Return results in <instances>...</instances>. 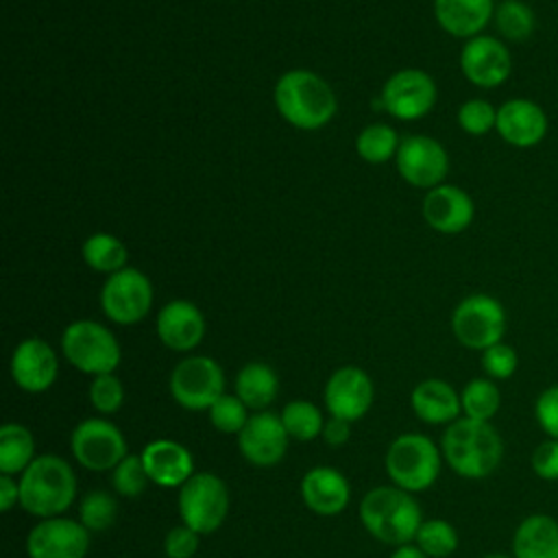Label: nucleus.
<instances>
[{
	"label": "nucleus",
	"instance_id": "nucleus-1",
	"mask_svg": "<svg viewBox=\"0 0 558 558\" xmlns=\"http://www.w3.org/2000/svg\"><path fill=\"white\" fill-rule=\"evenodd\" d=\"M272 98L279 116L301 131L325 126L338 111L329 83L310 70H288L281 74Z\"/></svg>",
	"mask_w": 558,
	"mask_h": 558
},
{
	"label": "nucleus",
	"instance_id": "nucleus-2",
	"mask_svg": "<svg viewBox=\"0 0 558 558\" xmlns=\"http://www.w3.org/2000/svg\"><path fill=\"white\" fill-rule=\"evenodd\" d=\"M442 456L458 475L480 480L499 466L504 442L490 423L464 416L445 429Z\"/></svg>",
	"mask_w": 558,
	"mask_h": 558
},
{
	"label": "nucleus",
	"instance_id": "nucleus-3",
	"mask_svg": "<svg viewBox=\"0 0 558 558\" xmlns=\"http://www.w3.org/2000/svg\"><path fill=\"white\" fill-rule=\"evenodd\" d=\"M20 506L35 517L50 519L70 508L76 495L72 466L52 453L37 456L20 475Z\"/></svg>",
	"mask_w": 558,
	"mask_h": 558
},
{
	"label": "nucleus",
	"instance_id": "nucleus-4",
	"mask_svg": "<svg viewBox=\"0 0 558 558\" xmlns=\"http://www.w3.org/2000/svg\"><path fill=\"white\" fill-rule=\"evenodd\" d=\"M362 525L386 545H405L416 538L423 514L414 497L399 486H377L360 504Z\"/></svg>",
	"mask_w": 558,
	"mask_h": 558
},
{
	"label": "nucleus",
	"instance_id": "nucleus-5",
	"mask_svg": "<svg viewBox=\"0 0 558 558\" xmlns=\"http://www.w3.org/2000/svg\"><path fill=\"white\" fill-rule=\"evenodd\" d=\"M61 351L81 373L105 375L120 364L122 351L116 336L96 320H74L63 329Z\"/></svg>",
	"mask_w": 558,
	"mask_h": 558
},
{
	"label": "nucleus",
	"instance_id": "nucleus-6",
	"mask_svg": "<svg viewBox=\"0 0 558 558\" xmlns=\"http://www.w3.org/2000/svg\"><path fill=\"white\" fill-rule=\"evenodd\" d=\"M386 471L395 486L408 493L425 490L440 473V451L423 434H403L388 447Z\"/></svg>",
	"mask_w": 558,
	"mask_h": 558
},
{
	"label": "nucleus",
	"instance_id": "nucleus-7",
	"mask_svg": "<svg viewBox=\"0 0 558 558\" xmlns=\"http://www.w3.org/2000/svg\"><path fill=\"white\" fill-rule=\"evenodd\" d=\"M451 331L462 347L484 351L501 342L506 333V310L490 294H469L451 314Z\"/></svg>",
	"mask_w": 558,
	"mask_h": 558
},
{
	"label": "nucleus",
	"instance_id": "nucleus-8",
	"mask_svg": "<svg viewBox=\"0 0 558 558\" xmlns=\"http://www.w3.org/2000/svg\"><path fill=\"white\" fill-rule=\"evenodd\" d=\"M229 512L227 484L214 473H194L179 488V514L183 525L198 534L216 532Z\"/></svg>",
	"mask_w": 558,
	"mask_h": 558
},
{
	"label": "nucleus",
	"instance_id": "nucleus-9",
	"mask_svg": "<svg viewBox=\"0 0 558 558\" xmlns=\"http://www.w3.org/2000/svg\"><path fill=\"white\" fill-rule=\"evenodd\" d=\"M170 395L185 410H209L225 395L220 364L207 355L181 360L170 375Z\"/></svg>",
	"mask_w": 558,
	"mask_h": 558
},
{
	"label": "nucleus",
	"instance_id": "nucleus-10",
	"mask_svg": "<svg viewBox=\"0 0 558 558\" xmlns=\"http://www.w3.org/2000/svg\"><path fill=\"white\" fill-rule=\"evenodd\" d=\"M153 305L150 279L137 268H122L107 277L100 290V307L105 316L118 325L140 323Z\"/></svg>",
	"mask_w": 558,
	"mask_h": 558
},
{
	"label": "nucleus",
	"instance_id": "nucleus-11",
	"mask_svg": "<svg viewBox=\"0 0 558 558\" xmlns=\"http://www.w3.org/2000/svg\"><path fill=\"white\" fill-rule=\"evenodd\" d=\"M384 109L403 122L421 120L427 116L438 98L434 78L425 70L405 68L395 72L381 87Z\"/></svg>",
	"mask_w": 558,
	"mask_h": 558
},
{
	"label": "nucleus",
	"instance_id": "nucleus-12",
	"mask_svg": "<svg viewBox=\"0 0 558 558\" xmlns=\"http://www.w3.org/2000/svg\"><path fill=\"white\" fill-rule=\"evenodd\" d=\"M70 447L76 462L89 471H113L129 456L122 432L105 418L81 421L70 436Z\"/></svg>",
	"mask_w": 558,
	"mask_h": 558
},
{
	"label": "nucleus",
	"instance_id": "nucleus-13",
	"mask_svg": "<svg viewBox=\"0 0 558 558\" xmlns=\"http://www.w3.org/2000/svg\"><path fill=\"white\" fill-rule=\"evenodd\" d=\"M397 170L412 185L432 190L449 172V155L440 142L429 135H408L397 148Z\"/></svg>",
	"mask_w": 558,
	"mask_h": 558
},
{
	"label": "nucleus",
	"instance_id": "nucleus-14",
	"mask_svg": "<svg viewBox=\"0 0 558 558\" xmlns=\"http://www.w3.org/2000/svg\"><path fill=\"white\" fill-rule=\"evenodd\" d=\"M460 70L475 87H499L512 74L510 48L499 37L475 35L460 50Z\"/></svg>",
	"mask_w": 558,
	"mask_h": 558
},
{
	"label": "nucleus",
	"instance_id": "nucleus-15",
	"mask_svg": "<svg viewBox=\"0 0 558 558\" xmlns=\"http://www.w3.org/2000/svg\"><path fill=\"white\" fill-rule=\"evenodd\" d=\"M87 547L89 530L63 517L41 519L26 536L28 558H85Z\"/></svg>",
	"mask_w": 558,
	"mask_h": 558
},
{
	"label": "nucleus",
	"instance_id": "nucleus-16",
	"mask_svg": "<svg viewBox=\"0 0 558 558\" xmlns=\"http://www.w3.org/2000/svg\"><path fill=\"white\" fill-rule=\"evenodd\" d=\"M288 432L275 412H255L238 434L240 453L255 466L277 464L288 449Z\"/></svg>",
	"mask_w": 558,
	"mask_h": 558
},
{
	"label": "nucleus",
	"instance_id": "nucleus-17",
	"mask_svg": "<svg viewBox=\"0 0 558 558\" xmlns=\"http://www.w3.org/2000/svg\"><path fill=\"white\" fill-rule=\"evenodd\" d=\"M495 131L514 148H532L545 140L549 120L538 102L530 98H510L497 107Z\"/></svg>",
	"mask_w": 558,
	"mask_h": 558
},
{
	"label": "nucleus",
	"instance_id": "nucleus-18",
	"mask_svg": "<svg viewBox=\"0 0 558 558\" xmlns=\"http://www.w3.org/2000/svg\"><path fill=\"white\" fill-rule=\"evenodd\" d=\"M325 405L331 416L344 421L362 418L373 403V381L357 366H342L325 384Z\"/></svg>",
	"mask_w": 558,
	"mask_h": 558
},
{
	"label": "nucleus",
	"instance_id": "nucleus-19",
	"mask_svg": "<svg viewBox=\"0 0 558 558\" xmlns=\"http://www.w3.org/2000/svg\"><path fill=\"white\" fill-rule=\"evenodd\" d=\"M475 216L473 198L458 185L440 183L427 190L423 198V218L425 222L445 235L462 233Z\"/></svg>",
	"mask_w": 558,
	"mask_h": 558
},
{
	"label": "nucleus",
	"instance_id": "nucleus-20",
	"mask_svg": "<svg viewBox=\"0 0 558 558\" xmlns=\"http://www.w3.org/2000/svg\"><path fill=\"white\" fill-rule=\"evenodd\" d=\"M59 373L57 353L41 338L22 340L11 355V377L26 392L48 390Z\"/></svg>",
	"mask_w": 558,
	"mask_h": 558
},
{
	"label": "nucleus",
	"instance_id": "nucleus-21",
	"mask_svg": "<svg viewBox=\"0 0 558 558\" xmlns=\"http://www.w3.org/2000/svg\"><path fill=\"white\" fill-rule=\"evenodd\" d=\"M157 336L172 351H192L205 336L203 312L185 299L168 301L157 314Z\"/></svg>",
	"mask_w": 558,
	"mask_h": 558
},
{
	"label": "nucleus",
	"instance_id": "nucleus-22",
	"mask_svg": "<svg viewBox=\"0 0 558 558\" xmlns=\"http://www.w3.org/2000/svg\"><path fill=\"white\" fill-rule=\"evenodd\" d=\"M140 456L150 482L157 486L181 488L194 475V458L181 442L159 438L148 442Z\"/></svg>",
	"mask_w": 558,
	"mask_h": 558
},
{
	"label": "nucleus",
	"instance_id": "nucleus-23",
	"mask_svg": "<svg viewBox=\"0 0 558 558\" xmlns=\"http://www.w3.org/2000/svg\"><path fill=\"white\" fill-rule=\"evenodd\" d=\"M301 497L312 512L331 517L347 508L351 499V486L338 469L314 466L301 480Z\"/></svg>",
	"mask_w": 558,
	"mask_h": 558
},
{
	"label": "nucleus",
	"instance_id": "nucleus-24",
	"mask_svg": "<svg viewBox=\"0 0 558 558\" xmlns=\"http://www.w3.org/2000/svg\"><path fill=\"white\" fill-rule=\"evenodd\" d=\"M434 15L438 26L462 39L482 35L495 15L493 0H434Z\"/></svg>",
	"mask_w": 558,
	"mask_h": 558
},
{
	"label": "nucleus",
	"instance_id": "nucleus-25",
	"mask_svg": "<svg viewBox=\"0 0 558 558\" xmlns=\"http://www.w3.org/2000/svg\"><path fill=\"white\" fill-rule=\"evenodd\" d=\"M412 410L418 418L432 425L453 423L462 410L460 395L445 379H425L421 381L410 397Z\"/></svg>",
	"mask_w": 558,
	"mask_h": 558
},
{
	"label": "nucleus",
	"instance_id": "nucleus-26",
	"mask_svg": "<svg viewBox=\"0 0 558 558\" xmlns=\"http://www.w3.org/2000/svg\"><path fill=\"white\" fill-rule=\"evenodd\" d=\"M514 558H558V521L547 514L525 517L512 538Z\"/></svg>",
	"mask_w": 558,
	"mask_h": 558
},
{
	"label": "nucleus",
	"instance_id": "nucleus-27",
	"mask_svg": "<svg viewBox=\"0 0 558 558\" xmlns=\"http://www.w3.org/2000/svg\"><path fill=\"white\" fill-rule=\"evenodd\" d=\"M279 392L277 373L264 362H251L240 368L235 377V395L244 401L246 408L264 410L275 401Z\"/></svg>",
	"mask_w": 558,
	"mask_h": 558
},
{
	"label": "nucleus",
	"instance_id": "nucleus-28",
	"mask_svg": "<svg viewBox=\"0 0 558 558\" xmlns=\"http://www.w3.org/2000/svg\"><path fill=\"white\" fill-rule=\"evenodd\" d=\"M35 458V438L31 429L20 423H4L0 427V473L22 475Z\"/></svg>",
	"mask_w": 558,
	"mask_h": 558
},
{
	"label": "nucleus",
	"instance_id": "nucleus-29",
	"mask_svg": "<svg viewBox=\"0 0 558 558\" xmlns=\"http://www.w3.org/2000/svg\"><path fill=\"white\" fill-rule=\"evenodd\" d=\"M83 259L85 264L96 270V272H102V275H113L122 268H126V259H129V253H126V246L122 244V240H118L116 235L111 233H92L85 242H83Z\"/></svg>",
	"mask_w": 558,
	"mask_h": 558
},
{
	"label": "nucleus",
	"instance_id": "nucleus-30",
	"mask_svg": "<svg viewBox=\"0 0 558 558\" xmlns=\"http://www.w3.org/2000/svg\"><path fill=\"white\" fill-rule=\"evenodd\" d=\"M497 33L512 44H521L532 37L536 28V15L523 0H504L495 7L493 15Z\"/></svg>",
	"mask_w": 558,
	"mask_h": 558
},
{
	"label": "nucleus",
	"instance_id": "nucleus-31",
	"mask_svg": "<svg viewBox=\"0 0 558 558\" xmlns=\"http://www.w3.org/2000/svg\"><path fill=\"white\" fill-rule=\"evenodd\" d=\"M399 135L390 124L375 122L364 126L355 137V150L357 155L368 163H384L390 157L397 155L399 148Z\"/></svg>",
	"mask_w": 558,
	"mask_h": 558
},
{
	"label": "nucleus",
	"instance_id": "nucleus-32",
	"mask_svg": "<svg viewBox=\"0 0 558 558\" xmlns=\"http://www.w3.org/2000/svg\"><path fill=\"white\" fill-rule=\"evenodd\" d=\"M460 401H462V412H464L466 418L488 423L499 410L501 395H499V388L493 379L475 377L464 386V390L460 395Z\"/></svg>",
	"mask_w": 558,
	"mask_h": 558
},
{
	"label": "nucleus",
	"instance_id": "nucleus-33",
	"mask_svg": "<svg viewBox=\"0 0 558 558\" xmlns=\"http://www.w3.org/2000/svg\"><path fill=\"white\" fill-rule=\"evenodd\" d=\"M279 416L290 438L307 442V440H314L318 434H323L325 421L320 410L312 401H305V399L290 401L283 405Z\"/></svg>",
	"mask_w": 558,
	"mask_h": 558
},
{
	"label": "nucleus",
	"instance_id": "nucleus-34",
	"mask_svg": "<svg viewBox=\"0 0 558 558\" xmlns=\"http://www.w3.org/2000/svg\"><path fill=\"white\" fill-rule=\"evenodd\" d=\"M414 541L429 558H447L458 547V532L445 519H429L421 523Z\"/></svg>",
	"mask_w": 558,
	"mask_h": 558
},
{
	"label": "nucleus",
	"instance_id": "nucleus-35",
	"mask_svg": "<svg viewBox=\"0 0 558 558\" xmlns=\"http://www.w3.org/2000/svg\"><path fill=\"white\" fill-rule=\"evenodd\" d=\"M118 514V504L116 499L105 493V490H92L83 497L81 506H78V517L81 523L89 530V532H100L111 527V523L116 521Z\"/></svg>",
	"mask_w": 558,
	"mask_h": 558
},
{
	"label": "nucleus",
	"instance_id": "nucleus-36",
	"mask_svg": "<svg viewBox=\"0 0 558 558\" xmlns=\"http://www.w3.org/2000/svg\"><path fill=\"white\" fill-rule=\"evenodd\" d=\"M458 124L464 133L482 137L497 126V109L484 98H469L458 109Z\"/></svg>",
	"mask_w": 558,
	"mask_h": 558
},
{
	"label": "nucleus",
	"instance_id": "nucleus-37",
	"mask_svg": "<svg viewBox=\"0 0 558 558\" xmlns=\"http://www.w3.org/2000/svg\"><path fill=\"white\" fill-rule=\"evenodd\" d=\"M150 482L142 456H133L129 453L126 458H122L116 469L111 471V484L113 488L124 495V497H137L146 490V484Z\"/></svg>",
	"mask_w": 558,
	"mask_h": 558
},
{
	"label": "nucleus",
	"instance_id": "nucleus-38",
	"mask_svg": "<svg viewBox=\"0 0 558 558\" xmlns=\"http://www.w3.org/2000/svg\"><path fill=\"white\" fill-rule=\"evenodd\" d=\"M209 421L222 434H240L242 427L248 421L246 405H244V401L238 395H227L225 392L209 408Z\"/></svg>",
	"mask_w": 558,
	"mask_h": 558
},
{
	"label": "nucleus",
	"instance_id": "nucleus-39",
	"mask_svg": "<svg viewBox=\"0 0 558 558\" xmlns=\"http://www.w3.org/2000/svg\"><path fill=\"white\" fill-rule=\"evenodd\" d=\"M89 401L102 414H113L124 401L122 381L113 373L96 375L89 384Z\"/></svg>",
	"mask_w": 558,
	"mask_h": 558
},
{
	"label": "nucleus",
	"instance_id": "nucleus-40",
	"mask_svg": "<svg viewBox=\"0 0 558 558\" xmlns=\"http://www.w3.org/2000/svg\"><path fill=\"white\" fill-rule=\"evenodd\" d=\"M517 364H519L517 351L506 342H497L482 351V368L490 379L512 377L517 371Z\"/></svg>",
	"mask_w": 558,
	"mask_h": 558
},
{
	"label": "nucleus",
	"instance_id": "nucleus-41",
	"mask_svg": "<svg viewBox=\"0 0 558 558\" xmlns=\"http://www.w3.org/2000/svg\"><path fill=\"white\" fill-rule=\"evenodd\" d=\"M534 414L538 425L549 438L558 440V384L545 388L534 405Z\"/></svg>",
	"mask_w": 558,
	"mask_h": 558
},
{
	"label": "nucleus",
	"instance_id": "nucleus-42",
	"mask_svg": "<svg viewBox=\"0 0 558 558\" xmlns=\"http://www.w3.org/2000/svg\"><path fill=\"white\" fill-rule=\"evenodd\" d=\"M198 532L187 525H177L166 534L163 551L168 558H192L198 549Z\"/></svg>",
	"mask_w": 558,
	"mask_h": 558
},
{
	"label": "nucleus",
	"instance_id": "nucleus-43",
	"mask_svg": "<svg viewBox=\"0 0 558 558\" xmlns=\"http://www.w3.org/2000/svg\"><path fill=\"white\" fill-rule=\"evenodd\" d=\"M532 471L547 482L558 480V440L547 438L543 440L532 453Z\"/></svg>",
	"mask_w": 558,
	"mask_h": 558
},
{
	"label": "nucleus",
	"instance_id": "nucleus-44",
	"mask_svg": "<svg viewBox=\"0 0 558 558\" xmlns=\"http://www.w3.org/2000/svg\"><path fill=\"white\" fill-rule=\"evenodd\" d=\"M351 436V423L344 421V418H338V416H331L325 425H323V438L327 445L331 447H340L349 440Z\"/></svg>",
	"mask_w": 558,
	"mask_h": 558
},
{
	"label": "nucleus",
	"instance_id": "nucleus-45",
	"mask_svg": "<svg viewBox=\"0 0 558 558\" xmlns=\"http://www.w3.org/2000/svg\"><path fill=\"white\" fill-rule=\"evenodd\" d=\"M15 501H20V484L11 475L0 473V510L9 512Z\"/></svg>",
	"mask_w": 558,
	"mask_h": 558
},
{
	"label": "nucleus",
	"instance_id": "nucleus-46",
	"mask_svg": "<svg viewBox=\"0 0 558 558\" xmlns=\"http://www.w3.org/2000/svg\"><path fill=\"white\" fill-rule=\"evenodd\" d=\"M390 558H429L418 545H399Z\"/></svg>",
	"mask_w": 558,
	"mask_h": 558
},
{
	"label": "nucleus",
	"instance_id": "nucleus-47",
	"mask_svg": "<svg viewBox=\"0 0 558 558\" xmlns=\"http://www.w3.org/2000/svg\"><path fill=\"white\" fill-rule=\"evenodd\" d=\"M484 558H510V556H504V554H488V556H484Z\"/></svg>",
	"mask_w": 558,
	"mask_h": 558
}]
</instances>
